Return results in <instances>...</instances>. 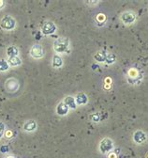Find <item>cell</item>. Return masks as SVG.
Wrapping results in <instances>:
<instances>
[{
  "label": "cell",
  "mask_w": 148,
  "mask_h": 158,
  "mask_svg": "<svg viewBox=\"0 0 148 158\" xmlns=\"http://www.w3.org/2000/svg\"><path fill=\"white\" fill-rule=\"evenodd\" d=\"M69 109L70 107L68 106L64 102H61V103H59L57 104V106H56V113H57V115L59 116H65L69 113Z\"/></svg>",
  "instance_id": "obj_9"
},
{
  "label": "cell",
  "mask_w": 148,
  "mask_h": 158,
  "mask_svg": "<svg viewBox=\"0 0 148 158\" xmlns=\"http://www.w3.org/2000/svg\"><path fill=\"white\" fill-rule=\"evenodd\" d=\"M121 21L125 25H132L136 21V14L132 11H125L121 15Z\"/></svg>",
  "instance_id": "obj_6"
},
{
  "label": "cell",
  "mask_w": 148,
  "mask_h": 158,
  "mask_svg": "<svg viewBox=\"0 0 148 158\" xmlns=\"http://www.w3.org/2000/svg\"><path fill=\"white\" fill-rule=\"evenodd\" d=\"M0 26L5 30H12L16 26V21L10 15H5L0 21Z\"/></svg>",
  "instance_id": "obj_2"
},
{
  "label": "cell",
  "mask_w": 148,
  "mask_h": 158,
  "mask_svg": "<svg viewBox=\"0 0 148 158\" xmlns=\"http://www.w3.org/2000/svg\"><path fill=\"white\" fill-rule=\"evenodd\" d=\"M5 129V124L3 122H0V133H2V131Z\"/></svg>",
  "instance_id": "obj_22"
},
{
  "label": "cell",
  "mask_w": 148,
  "mask_h": 158,
  "mask_svg": "<svg viewBox=\"0 0 148 158\" xmlns=\"http://www.w3.org/2000/svg\"><path fill=\"white\" fill-rule=\"evenodd\" d=\"M115 59H116V56L115 54H113V53H108L107 58H106V62L108 64H113V63H115Z\"/></svg>",
  "instance_id": "obj_18"
},
{
  "label": "cell",
  "mask_w": 148,
  "mask_h": 158,
  "mask_svg": "<svg viewBox=\"0 0 148 158\" xmlns=\"http://www.w3.org/2000/svg\"><path fill=\"white\" fill-rule=\"evenodd\" d=\"M5 87L9 92H16L19 89V82L15 78H9L5 82Z\"/></svg>",
  "instance_id": "obj_7"
},
{
  "label": "cell",
  "mask_w": 148,
  "mask_h": 158,
  "mask_svg": "<svg viewBox=\"0 0 148 158\" xmlns=\"http://www.w3.org/2000/svg\"><path fill=\"white\" fill-rule=\"evenodd\" d=\"M30 56H31L33 58H36V59L42 58L44 56V50L42 46L39 43L34 44L31 47V50H30Z\"/></svg>",
  "instance_id": "obj_5"
},
{
  "label": "cell",
  "mask_w": 148,
  "mask_h": 158,
  "mask_svg": "<svg viewBox=\"0 0 148 158\" xmlns=\"http://www.w3.org/2000/svg\"><path fill=\"white\" fill-rule=\"evenodd\" d=\"M109 158H116V154L115 153H112L109 154Z\"/></svg>",
  "instance_id": "obj_23"
},
{
  "label": "cell",
  "mask_w": 148,
  "mask_h": 158,
  "mask_svg": "<svg viewBox=\"0 0 148 158\" xmlns=\"http://www.w3.org/2000/svg\"><path fill=\"white\" fill-rule=\"evenodd\" d=\"M6 158H16V157H14V156H11V155H10V156H8V157H6Z\"/></svg>",
  "instance_id": "obj_26"
},
{
  "label": "cell",
  "mask_w": 148,
  "mask_h": 158,
  "mask_svg": "<svg viewBox=\"0 0 148 158\" xmlns=\"http://www.w3.org/2000/svg\"><path fill=\"white\" fill-rule=\"evenodd\" d=\"M1 152H2V153H6V152H8V148H7V147H5V146L2 147V148H1Z\"/></svg>",
  "instance_id": "obj_24"
},
{
  "label": "cell",
  "mask_w": 148,
  "mask_h": 158,
  "mask_svg": "<svg viewBox=\"0 0 148 158\" xmlns=\"http://www.w3.org/2000/svg\"><path fill=\"white\" fill-rule=\"evenodd\" d=\"M4 5H5V3H4V1H2V0H0V9H2V8L4 7Z\"/></svg>",
  "instance_id": "obj_25"
},
{
  "label": "cell",
  "mask_w": 148,
  "mask_h": 158,
  "mask_svg": "<svg viewBox=\"0 0 148 158\" xmlns=\"http://www.w3.org/2000/svg\"><path fill=\"white\" fill-rule=\"evenodd\" d=\"M70 48V41L68 38L60 37L56 39L54 43V50L57 54H63L69 51Z\"/></svg>",
  "instance_id": "obj_1"
},
{
  "label": "cell",
  "mask_w": 148,
  "mask_h": 158,
  "mask_svg": "<svg viewBox=\"0 0 148 158\" xmlns=\"http://www.w3.org/2000/svg\"><path fill=\"white\" fill-rule=\"evenodd\" d=\"M147 139V135L142 130H137L133 134V140L135 143L137 144H142V143H145Z\"/></svg>",
  "instance_id": "obj_8"
},
{
  "label": "cell",
  "mask_w": 148,
  "mask_h": 158,
  "mask_svg": "<svg viewBox=\"0 0 148 158\" xmlns=\"http://www.w3.org/2000/svg\"><path fill=\"white\" fill-rule=\"evenodd\" d=\"M75 100H76V103L77 104H86L87 102H88V97L86 96L85 93L83 92H80L77 94V96L75 97Z\"/></svg>",
  "instance_id": "obj_12"
},
{
  "label": "cell",
  "mask_w": 148,
  "mask_h": 158,
  "mask_svg": "<svg viewBox=\"0 0 148 158\" xmlns=\"http://www.w3.org/2000/svg\"><path fill=\"white\" fill-rule=\"evenodd\" d=\"M113 148V141L109 137L103 138L100 143V150L103 154L111 152Z\"/></svg>",
  "instance_id": "obj_3"
},
{
  "label": "cell",
  "mask_w": 148,
  "mask_h": 158,
  "mask_svg": "<svg viewBox=\"0 0 148 158\" xmlns=\"http://www.w3.org/2000/svg\"><path fill=\"white\" fill-rule=\"evenodd\" d=\"M38 127V124L35 120H27V122H25V124H24V130L25 132H34Z\"/></svg>",
  "instance_id": "obj_10"
},
{
  "label": "cell",
  "mask_w": 148,
  "mask_h": 158,
  "mask_svg": "<svg viewBox=\"0 0 148 158\" xmlns=\"http://www.w3.org/2000/svg\"><path fill=\"white\" fill-rule=\"evenodd\" d=\"M147 158H148V154H147Z\"/></svg>",
  "instance_id": "obj_28"
},
{
  "label": "cell",
  "mask_w": 148,
  "mask_h": 158,
  "mask_svg": "<svg viewBox=\"0 0 148 158\" xmlns=\"http://www.w3.org/2000/svg\"><path fill=\"white\" fill-rule=\"evenodd\" d=\"M63 65V59L59 55H55L53 56V67L60 68Z\"/></svg>",
  "instance_id": "obj_15"
},
{
  "label": "cell",
  "mask_w": 148,
  "mask_h": 158,
  "mask_svg": "<svg viewBox=\"0 0 148 158\" xmlns=\"http://www.w3.org/2000/svg\"><path fill=\"white\" fill-rule=\"evenodd\" d=\"M5 137H7V138H11L13 137V133H12V131L11 130H7L6 132H5Z\"/></svg>",
  "instance_id": "obj_21"
},
{
  "label": "cell",
  "mask_w": 148,
  "mask_h": 158,
  "mask_svg": "<svg viewBox=\"0 0 148 158\" xmlns=\"http://www.w3.org/2000/svg\"><path fill=\"white\" fill-rule=\"evenodd\" d=\"M10 69V64L6 60H0V71H6Z\"/></svg>",
  "instance_id": "obj_17"
},
{
  "label": "cell",
  "mask_w": 148,
  "mask_h": 158,
  "mask_svg": "<svg viewBox=\"0 0 148 158\" xmlns=\"http://www.w3.org/2000/svg\"><path fill=\"white\" fill-rule=\"evenodd\" d=\"M0 137H1V133H0Z\"/></svg>",
  "instance_id": "obj_27"
},
{
  "label": "cell",
  "mask_w": 148,
  "mask_h": 158,
  "mask_svg": "<svg viewBox=\"0 0 148 158\" xmlns=\"http://www.w3.org/2000/svg\"><path fill=\"white\" fill-rule=\"evenodd\" d=\"M91 120H92V122H98L100 120V114H98V113H94V114L91 116Z\"/></svg>",
  "instance_id": "obj_19"
},
{
  "label": "cell",
  "mask_w": 148,
  "mask_h": 158,
  "mask_svg": "<svg viewBox=\"0 0 148 158\" xmlns=\"http://www.w3.org/2000/svg\"><path fill=\"white\" fill-rule=\"evenodd\" d=\"M63 102L71 109H76V107H77V103H76V100H75V98L72 97V96L65 97V99H64Z\"/></svg>",
  "instance_id": "obj_13"
},
{
  "label": "cell",
  "mask_w": 148,
  "mask_h": 158,
  "mask_svg": "<svg viewBox=\"0 0 148 158\" xmlns=\"http://www.w3.org/2000/svg\"><path fill=\"white\" fill-rule=\"evenodd\" d=\"M97 21L100 23V25L103 24L105 22V15L104 14H98L97 16Z\"/></svg>",
  "instance_id": "obj_20"
},
{
  "label": "cell",
  "mask_w": 148,
  "mask_h": 158,
  "mask_svg": "<svg viewBox=\"0 0 148 158\" xmlns=\"http://www.w3.org/2000/svg\"><path fill=\"white\" fill-rule=\"evenodd\" d=\"M107 55L108 53L104 51V50H100L97 52L96 54L94 56V58L96 60L97 62H100V63H102V62H106V58H107Z\"/></svg>",
  "instance_id": "obj_11"
},
{
  "label": "cell",
  "mask_w": 148,
  "mask_h": 158,
  "mask_svg": "<svg viewBox=\"0 0 148 158\" xmlns=\"http://www.w3.org/2000/svg\"><path fill=\"white\" fill-rule=\"evenodd\" d=\"M8 63L10 64V66L17 67V66H20L22 64V59L19 58V56H12V58H9V59H8Z\"/></svg>",
  "instance_id": "obj_16"
},
{
  "label": "cell",
  "mask_w": 148,
  "mask_h": 158,
  "mask_svg": "<svg viewBox=\"0 0 148 158\" xmlns=\"http://www.w3.org/2000/svg\"><path fill=\"white\" fill-rule=\"evenodd\" d=\"M55 30H56V25L52 21H45L42 26H41V32L46 36L54 34L55 32Z\"/></svg>",
  "instance_id": "obj_4"
},
{
  "label": "cell",
  "mask_w": 148,
  "mask_h": 158,
  "mask_svg": "<svg viewBox=\"0 0 148 158\" xmlns=\"http://www.w3.org/2000/svg\"><path fill=\"white\" fill-rule=\"evenodd\" d=\"M7 55L9 56V58H12V56H18L19 55V49L14 46V45H11L7 48Z\"/></svg>",
  "instance_id": "obj_14"
}]
</instances>
